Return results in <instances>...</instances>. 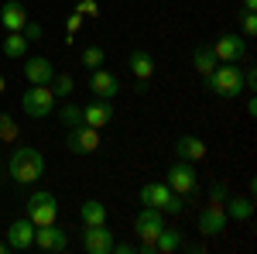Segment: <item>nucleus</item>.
<instances>
[{"instance_id":"obj_1","label":"nucleus","mask_w":257,"mask_h":254,"mask_svg":"<svg viewBox=\"0 0 257 254\" xmlns=\"http://www.w3.org/2000/svg\"><path fill=\"white\" fill-rule=\"evenodd\" d=\"M206 93H216L219 100H233L243 93V72L237 62H216V69L202 79Z\"/></svg>"},{"instance_id":"obj_2","label":"nucleus","mask_w":257,"mask_h":254,"mask_svg":"<svg viewBox=\"0 0 257 254\" xmlns=\"http://www.w3.org/2000/svg\"><path fill=\"white\" fill-rule=\"evenodd\" d=\"M7 172L18 186H31L35 179L45 176V155L38 148H14L11 161H7Z\"/></svg>"},{"instance_id":"obj_3","label":"nucleus","mask_w":257,"mask_h":254,"mask_svg":"<svg viewBox=\"0 0 257 254\" xmlns=\"http://www.w3.org/2000/svg\"><path fill=\"white\" fill-rule=\"evenodd\" d=\"M141 206H155L161 213H182V196L168 189V182H144L141 186Z\"/></svg>"},{"instance_id":"obj_4","label":"nucleus","mask_w":257,"mask_h":254,"mask_svg":"<svg viewBox=\"0 0 257 254\" xmlns=\"http://www.w3.org/2000/svg\"><path fill=\"white\" fill-rule=\"evenodd\" d=\"M55 93H52V86H31L24 97H21V110L28 114V117H35V120H45V117H52L55 114Z\"/></svg>"},{"instance_id":"obj_5","label":"nucleus","mask_w":257,"mask_h":254,"mask_svg":"<svg viewBox=\"0 0 257 254\" xmlns=\"http://www.w3.org/2000/svg\"><path fill=\"white\" fill-rule=\"evenodd\" d=\"M24 210H28V220H31L35 227H45V223H55V216H59V199L52 193H35L24 203Z\"/></svg>"},{"instance_id":"obj_6","label":"nucleus","mask_w":257,"mask_h":254,"mask_svg":"<svg viewBox=\"0 0 257 254\" xmlns=\"http://www.w3.org/2000/svg\"><path fill=\"white\" fill-rule=\"evenodd\" d=\"M165 182H168V189L178 193L182 199H185V196H192L199 189V176H196V168H192V161H182V158L168 168V179H165Z\"/></svg>"},{"instance_id":"obj_7","label":"nucleus","mask_w":257,"mask_h":254,"mask_svg":"<svg viewBox=\"0 0 257 254\" xmlns=\"http://www.w3.org/2000/svg\"><path fill=\"white\" fill-rule=\"evenodd\" d=\"M65 148H69L72 155H93V151H99V131H96V127H89V124L69 127Z\"/></svg>"},{"instance_id":"obj_8","label":"nucleus","mask_w":257,"mask_h":254,"mask_svg":"<svg viewBox=\"0 0 257 254\" xmlns=\"http://www.w3.org/2000/svg\"><path fill=\"white\" fill-rule=\"evenodd\" d=\"M213 55H216V62H240L247 55V38L237 31H226L213 41Z\"/></svg>"},{"instance_id":"obj_9","label":"nucleus","mask_w":257,"mask_h":254,"mask_svg":"<svg viewBox=\"0 0 257 254\" xmlns=\"http://www.w3.org/2000/svg\"><path fill=\"white\" fill-rule=\"evenodd\" d=\"M161 227H165V213L155 210V206H144V210L134 216V230H138L141 244H155V237H158Z\"/></svg>"},{"instance_id":"obj_10","label":"nucleus","mask_w":257,"mask_h":254,"mask_svg":"<svg viewBox=\"0 0 257 254\" xmlns=\"http://www.w3.org/2000/svg\"><path fill=\"white\" fill-rule=\"evenodd\" d=\"M226 223H230V216L223 210V203H206V210L199 213V234L202 237H219L226 230Z\"/></svg>"},{"instance_id":"obj_11","label":"nucleus","mask_w":257,"mask_h":254,"mask_svg":"<svg viewBox=\"0 0 257 254\" xmlns=\"http://www.w3.org/2000/svg\"><path fill=\"white\" fill-rule=\"evenodd\" d=\"M89 93L96 100H113V97L123 93V86H120V79L113 76V72H106V69L99 65V69L89 72Z\"/></svg>"},{"instance_id":"obj_12","label":"nucleus","mask_w":257,"mask_h":254,"mask_svg":"<svg viewBox=\"0 0 257 254\" xmlns=\"http://www.w3.org/2000/svg\"><path fill=\"white\" fill-rule=\"evenodd\" d=\"M35 247L41 251H65L69 247V234L62 230L59 223H45V227H35Z\"/></svg>"},{"instance_id":"obj_13","label":"nucleus","mask_w":257,"mask_h":254,"mask_svg":"<svg viewBox=\"0 0 257 254\" xmlns=\"http://www.w3.org/2000/svg\"><path fill=\"white\" fill-rule=\"evenodd\" d=\"M82 247L89 254H110L113 251V230H106V223L86 227V230H82Z\"/></svg>"},{"instance_id":"obj_14","label":"nucleus","mask_w":257,"mask_h":254,"mask_svg":"<svg viewBox=\"0 0 257 254\" xmlns=\"http://www.w3.org/2000/svg\"><path fill=\"white\" fill-rule=\"evenodd\" d=\"M7 247L11 251H28V247H35V223L24 216V220H14L11 227H7Z\"/></svg>"},{"instance_id":"obj_15","label":"nucleus","mask_w":257,"mask_h":254,"mask_svg":"<svg viewBox=\"0 0 257 254\" xmlns=\"http://www.w3.org/2000/svg\"><path fill=\"white\" fill-rule=\"evenodd\" d=\"M55 62L52 59H41V55H35V59L24 62V79L31 82V86H48L52 79H55Z\"/></svg>"},{"instance_id":"obj_16","label":"nucleus","mask_w":257,"mask_h":254,"mask_svg":"<svg viewBox=\"0 0 257 254\" xmlns=\"http://www.w3.org/2000/svg\"><path fill=\"white\" fill-rule=\"evenodd\" d=\"M110 120H113V103H110V100H96V103L82 107V124L96 127V131H103Z\"/></svg>"},{"instance_id":"obj_17","label":"nucleus","mask_w":257,"mask_h":254,"mask_svg":"<svg viewBox=\"0 0 257 254\" xmlns=\"http://www.w3.org/2000/svg\"><path fill=\"white\" fill-rule=\"evenodd\" d=\"M175 155L182 161H199V158H206V141L196 134H182L175 141Z\"/></svg>"},{"instance_id":"obj_18","label":"nucleus","mask_w":257,"mask_h":254,"mask_svg":"<svg viewBox=\"0 0 257 254\" xmlns=\"http://www.w3.org/2000/svg\"><path fill=\"white\" fill-rule=\"evenodd\" d=\"M0 24H4L7 31H21V28L28 24V11H24V4L7 0V4L0 7Z\"/></svg>"},{"instance_id":"obj_19","label":"nucleus","mask_w":257,"mask_h":254,"mask_svg":"<svg viewBox=\"0 0 257 254\" xmlns=\"http://www.w3.org/2000/svg\"><path fill=\"white\" fill-rule=\"evenodd\" d=\"M127 69H131V76L138 79V82H148V79L155 76V55H148V52H131Z\"/></svg>"},{"instance_id":"obj_20","label":"nucleus","mask_w":257,"mask_h":254,"mask_svg":"<svg viewBox=\"0 0 257 254\" xmlns=\"http://www.w3.org/2000/svg\"><path fill=\"white\" fill-rule=\"evenodd\" d=\"M79 220L82 227H99V223H106V206L99 199H86L79 206Z\"/></svg>"},{"instance_id":"obj_21","label":"nucleus","mask_w":257,"mask_h":254,"mask_svg":"<svg viewBox=\"0 0 257 254\" xmlns=\"http://www.w3.org/2000/svg\"><path fill=\"white\" fill-rule=\"evenodd\" d=\"M223 203H226L223 210H226V216H230V220H250V216H254V199H250V196H243V199L226 196Z\"/></svg>"},{"instance_id":"obj_22","label":"nucleus","mask_w":257,"mask_h":254,"mask_svg":"<svg viewBox=\"0 0 257 254\" xmlns=\"http://www.w3.org/2000/svg\"><path fill=\"white\" fill-rule=\"evenodd\" d=\"M178 247H185V240H182V230H172V227H161L158 237H155V251L158 254H172Z\"/></svg>"},{"instance_id":"obj_23","label":"nucleus","mask_w":257,"mask_h":254,"mask_svg":"<svg viewBox=\"0 0 257 254\" xmlns=\"http://www.w3.org/2000/svg\"><path fill=\"white\" fill-rule=\"evenodd\" d=\"M28 45H31V41L24 38L21 31H7V38H4V55H7V59H24V55H28Z\"/></svg>"},{"instance_id":"obj_24","label":"nucleus","mask_w":257,"mask_h":254,"mask_svg":"<svg viewBox=\"0 0 257 254\" xmlns=\"http://www.w3.org/2000/svg\"><path fill=\"white\" fill-rule=\"evenodd\" d=\"M192 65H196L199 76L206 79L213 69H216V55H213V48H209V45H199L196 52H192Z\"/></svg>"},{"instance_id":"obj_25","label":"nucleus","mask_w":257,"mask_h":254,"mask_svg":"<svg viewBox=\"0 0 257 254\" xmlns=\"http://www.w3.org/2000/svg\"><path fill=\"white\" fill-rule=\"evenodd\" d=\"M48 86H52V93L62 97V100H72V93H76V82H72L69 72H55V79H52Z\"/></svg>"},{"instance_id":"obj_26","label":"nucleus","mask_w":257,"mask_h":254,"mask_svg":"<svg viewBox=\"0 0 257 254\" xmlns=\"http://www.w3.org/2000/svg\"><path fill=\"white\" fill-rule=\"evenodd\" d=\"M59 120L65 124V127H79V124H82V107H79V103H72V100L62 103V107H59Z\"/></svg>"},{"instance_id":"obj_27","label":"nucleus","mask_w":257,"mask_h":254,"mask_svg":"<svg viewBox=\"0 0 257 254\" xmlns=\"http://www.w3.org/2000/svg\"><path fill=\"white\" fill-rule=\"evenodd\" d=\"M103 62H106V52H103L99 45H86V48H82V65H86L89 72H93V69H99Z\"/></svg>"},{"instance_id":"obj_28","label":"nucleus","mask_w":257,"mask_h":254,"mask_svg":"<svg viewBox=\"0 0 257 254\" xmlns=\"http://www.w3.org/2000/svg\"><path fill=\"white\" fill-rule=\"evenodd\" d=\"M0 141H18V120L0 114Z\"/></svg>"},{"instance_id":"obj_29","label":"nucleus","mask_w":257,"mask_h":254,"mask_svg":"<svg viewBox=\"0 0 257 254\" xmlns=\"http://www.w3.org/2000/svg\"><path fill=\"white\" fill-rule=\"evenodd\" d=\"M240 35H243V38H254V35H257V14H254V11H243V21H240Z\"/></svg>"},{"instance_id":"obj_30","label":"nucleus","mask_w":257,"mask_h":254,"mask_svg":"<svg viewBox=\"0 0 257 254\" xmlns=\"http://www.w3.org/2000/svg\"><path fill=\"white\" fill-rule=\"evenodd\" d=\"M82 21H86V18H82V14H76V11H72V14L65 18V35H69V38H65V41H69V45H72V35H79Z\"/></svg>"},{"instance_id":"obj_31","label":"nucleus","mask_w":257,"mask_h":254,"mask_svg":"<svg viewBox=\"0 0 257 254\" xmlns=\"http://www.w3.org/2000/svg\"><path fill=\"white\" fill-rule=\"evenodd\" d=\"M76 14H82V18H99V4L96 0H79L76 4Z\"/></svg>"},{"instance_id":"obj_32","label":"nucleus","mask_w":257,"mask_h":254,"mask_svg":"<svg viewBox=\"0 0 257 254\" xmlns=\"http://www.w3.org/2000/svg\"><path fill=\"white\" fill-rule=\"evenodd\" d=\"M21 35H24L28 41H41V35H45V28H41L38 21H28V24L21 28Z\"/></svg>"},{"instance_id":"obj_33","label":"nucleus","mask_w":257,"mask_h":254,"mask_svg":"<svg viewBox=\"0 0 257 254\" xmlns=\"http://www.w3.org/2000/svg\"><path fill=\"white\" fill-rule=\"evenodd\" d=\"M223 199H226V186L223 182H213L209 186V203H223Z\"/></svg>"},{"instance_id":"obj_34","label":"nucleus","mask_w":257,"mask_h":254,"mask_svg":"<svg viewBox=\"0 0 257 254\" xmlns=\"http://www.w3.org/2000/svg\"><path fill=\"white\" fill-rule=\"evenodd\" d=\"M113 251H117V254H134L138 247H134V244H127V240H120V244L113 240Z\"/></svg>"},{"instance_id":"obj_35","label":"nucleus","mask_w":257,"mask_h":254,"mask_svg":"<svg viewBox=\"0 0 257 254\" xmlns=\"http://www.w3.org/2000/svg\"><path fill=\"white\" fill-rule=\"evenodd\" d=\"M254 114H257V100L247 97V117H254Z\"/></svg>"},{"instance_id":"obj_36","label":"nucleus","mask_w":257,"mask_h":254,"mask_svg":"<svg viewBox=\"0 0 257 254\" xmlns=\"http://www.w3.org/2000/svg\"><path fill=\"white\" fill-rule=\"evenodd\" d=\"M243 4V11H257V0H240Z\"/></svg>"},{"instance_id":"obj_37","label":"nucleus","mask_w":257,"mask_h":254,"mask_svg":"<svg viewBox=\"0 0 257 254\" xmlns=\"http://www.w3.org/2000/svg\"><path fill=\"white\" fill-rule=\"evenodd\" d=\"M11 251V247H7V240H0V254H7Z\"/></svg>"},{"instance_id":"obj_38","label":"nucleus","mask_w":257,"mask_h":254,"mask_svg":"<svg viewBox=\"0 0 257 254\" xmlns=\"http://www.w3.org/2000/svg\"><path fill=\"white\" fill-rule=\"evenodd\" d=\"M4 90H7V79H4V76H0V93H4Z\"/></svg>"}]
</instances>
